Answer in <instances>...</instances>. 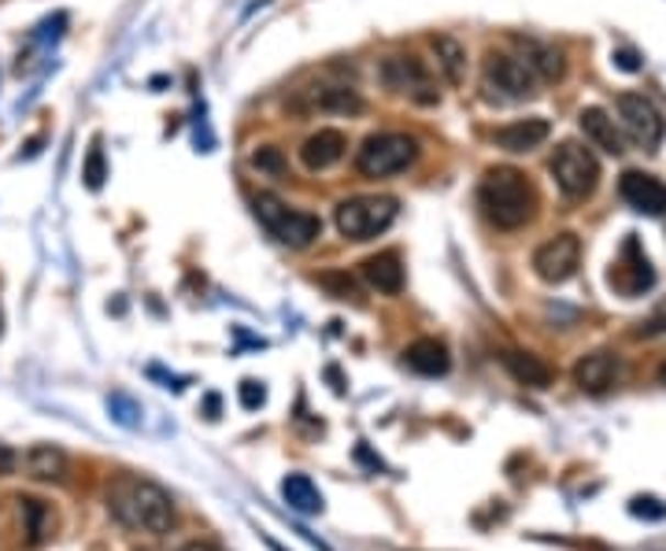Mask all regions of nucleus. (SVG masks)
<instances>
[{
  "label": "nucleus",
  "mask_w": 666,
  "mask_h": 551,
  "mask_svg": "<svg viewBox=\"0 0 666 551\" xmlns=\"http://www.w3.org/2000/svg\"><path fill=\"white\" fill-rule=\"evenodd\" d=\"M403 363L422 377H441V374H448V366H452L448 349H444V341H437V337H422V341L408 344Z\"/></svg>",
  "instance_id": "19"
},
{
  "label": "nucleus",
  "mask_w": 666,
  "mask_h": 551,
  "mask_svg": "<svg viewBox=\"0 0 666 551\" xmlns=\"http://www.w3.org/2000/svg\"><path fill=\"white\" fill-rule=\"evenodd\" d=\"M348 152V137L341 134V130H319V134H311L304 145H300V163L311 170V175H319V170H330L337 167L341 159H345Z\"/></svg>",
  "instance_id": "13"
},
{
  "label": "nucleus",
  "mask_w": 666,
  "mask_h": 551,
  "mask_svg": "<svg viewBox=\"0 0 666 551\" xmlns=\"http://www.w3.org/2000/svg\"><path fill=\"white\" fill-rule=\"evenodd\" d=\"M652 285H655V271H652L648 256H644L641 241L630 233V238L622 241V252L611 267V289H619L622 296H641V293H648Z\"/></svg>",
  "instance_id": "11"
},
{
  "label": "nucleus",
  "mask_w": 666,
  "mask_h": 551,
  "mask_svg": "<svg viewBox=\"0 0 666 551\" xmlns=\"http://www.w3.org/2000/svg\"><path fill=\"white\" fill-rule=\"evenodd\" d=\"M15 471V452L8 444H0V477H8Z\"/></svg>",
  "instance_id": "32"
},
{
  "label": "nucleus",
  "mask_w": 666,
  "mask_h": 551,
  "mask_svg": "<svg viewBox=\"0 0 666 551\" xmlns=\"http://www.w3.org/2000/svg\"><path fill=\"white\" fill-rule=\"evenodd\" d=\"M319 285L326 289L330 296H337V300H352V304H359L363 296H359V285H356V278H352L348 271H326V274H319Z\"/></svg>",
  "instance_id": "26"
},
{
  "label": "nucleus",
  "mask_w": 666,
  "mask_h": 551,
  "mask_svg": "<svg viewBox=\"0 0 666 551\" xmlns=\"http://www.w3.org/2000/svg\"><path fill=\"white\" fill-rule=\"evenodd\" d=\"M548 134H552L548 119H519V122L500 126L497 134H492V145L503 148V152H514V156H522V152L541 148L544 141H548Z\"/></svg>",
  "instance_id": "14"
},
{
  "label": "nucleus",
  "mask_w": 666,
  "mask_h": 551,
  "mask_svg": "<svg viewBox=\"0 0 666 551\" xmlns=\"http://www.w3.org/2000/svg\"><path fill=\"white\" fill-rule=\"evenodd\" d=\"M503 366H508V374L514 377L519 385H530V389H548L552 385V366L537 360L533 352H503Z\"/></svg>",
  "instance_id": "21"
},
{
  "label": "nucleus",
  "mask_w": 666,
  "mask_h": 551,
  "mask_svg": "<svg viewBox=\"0 0 666 551\" xmlns=\"http://www.w3.org/2000/svg\"><path fill=\"white\" fill-rule=\"evenodd\" d=\"M363 282L381 296H397L403 289V263L397 252H378V256L363 260Z\"/></svg>",
  "instance_id": "17"
},
{
  "label": "nucleus",
  "mask_w": 666,
  "mask_h": 551,
  "mask_svg": "<svg viewBox=\"0 0 666 551\" xmlns=\"http://www.w3.org/2000/svg\"><path fill=\"white\" fill-rule=\"evenodd\" d=\"M252 167L259 170V175H270V178H281L286 175V156H281V148L275 145H259L256 152H252Z\"/></svg>",
  "instance_id": "27"
},
{
  "label": "nucleus",
  "mask_w": 666,
  "mask_h": 551,
  "mask_svg": "<svg viewBox=\"0 0 666 551\" xmlns=\"http://www.w3.org/2000/svg\"><path fill=\"white\" fill-rule=\"evenodd\" d=\"M619 192L630 208L637 211H648V216H659L666 211V186L659 178L652 175H641V170H625L622 181H619Z\"/></svg>",
  "instance_id": "15"
},
{
  "label": "nucleus",
  "mask_w": 666,
  "mask_h": 551,
  "mask_svg": "<svg viewBox=\"0 0 666 551\" xmlns=\"http://www.w3.org/2000/svg\"><path fill=\"white\" fill-rule=\"evenodd\" d=\"M26 474L34 477V482H64L67 477V455L59 452L56 444H34L23 459Z\"/></svg>",
  "instance_id": "22"
},
{
  "label": "nucleus",
  "mask_w": 666,
  "mask_h": 551,
  "mask_svg": "<svg viewBox=\"0 0 666 551\" xmlns=\"http://www.w3.org/2000/svg\"><path fill=\"white\" fill-rule=\"evenodd\" d=\"M548 170H552L559 192H563V197H570V200L592 197L597 186H600V159L592 156L585 145H578V141H563V145L555 148Z\"/></svg>",
  "instance_id": "5"
},
{
  "label": "nucleus",
  "mask_w": 666,
  "mask_h": 551,
  "mask_svg": "<svg viewBox=\"0 0 666 551\" xmlns=\"http://www.w3.org/2000/svg\"><path fill=\"white\" fill-rule=\"evenodd\" d=\"M419 159V141L408 134H370L356 152V170L363 178H392Z\"/></svg>",
  "instance_id": "6"
},
{
  "label": "nucleus",
  "mask_w": 666,
  "mask_h": 551,
  "mask_svg": "<svg viewBox=\"0 0 666 551\" xmlns=\"http://www.w3.org/2000/svg\"><path fill=\"white\" fill-rule=\"evenodd\" d=\"M304 108L308 111H333V115H359L363 97L352 86H311L304 89Z\"/></svg>",
  "instance_id": "16"
},
{
  "label": "nucleus",
  "mask_w": 666,
  "mask_h": 551,
  "mask_svg": "<svg viewBox=\"0 0 666 551\" xmlns=\"http://www.w3.org/2000/svg\"><path fill=\"white\" fill-rule=\"evenodd\" d=\"M381 75V86L397 97H408L411 104H422V108H433L441 100V89H437V78L433 70L422 64L419 56H386L378 67Z\"/></svg>",
  "instance_id": "7"
},
{
  "label": "nucleus",
  "mask_w": 666,
  "mask_h": 551,
  "mask_svg": "<svg viewBox=\"0 0 666 551\" xmlns=\"http://www.w3.org/2000/svg\"><path fill=\"white\" fill-rule=\"evenodd\" d=\"M19 507H23V518H26V544H45L48 533H53V511H48V504L34 496H23L19 499Z\"/></svg>",
  "instance_id": "25"
},
{
  "label": "nucleus",
  "mask_w": 666,
  "mask_h": 551,
  "mask_svg": "<svg viewBox=\"0 0 666 551\" xmlns=\"http://www.w3.org/2000/svg\"><path fill=\"white\" fill-rule=\"evenodd\" d=\"M659 382H663V385H666V363H663V366H659Z\"/></svg>",
  "instance_id": "35"
},
{
  "label": "nucleus",
  "mask_w": 666,
  "mask_h": 551,
  "mask_svg": "<svg viewBox=\"0 0 666 551\" xmlns=\"http://www.w3.org/2000/svg\"><path fill=\"white\" fill-rule=\"evenodd\" d=\"M630 511L637 515V518H644V515H648V518H663V515H666V507H663L655 496H637V499H633V504H630Z\"/></svg>",
  "instance_id": "31"
},
{
  "label": "nucleus",
  "mask_w": 666,
  "mask_h": 551,
  "mask_svg": "<svg viewBox=\"0 0 666 551\" xmlns=\"http://www.w3.org/2000/svg\"><path fill=\"white\" fill-rule=\"evenodd\" d=\"M614 59H619L622 70H637L641 67L637 64V53H630V48H619V53H614Z\"/></svg>",
  "instance_id": "33"
},
{
  "label": "nucleus",
  "mask_w": 666,
  "mask_h": 551,
  "mask_svg": "<svg viewBox=\"0 0 666 551\" xmlns=\"http://www.w3.org/2000/svg\"><path fill=\"white\" fill-rule=\"evenodd\" d=\"M430 48H433V59H437V70L444 75V81H448V86H463V78H467V45L452 34H433Z\"/></svg>",
  "instance_id": "20"
},
{
  "label": "nucleus",
  "mask_w": 666,
  "mask_h": 551,
  "mask_svg": "<svg viewBox=\"0 0 666 551\" xmlns=\"http://www.w3.org/2000/svg\"><path fill=\"white\" fill-rule=\"evenodd\" d=\"M178 551H219L211 540H189V544H181Z\"/></svg>",
  "instance_id": "34"
},
{
  "label": "nucleus",
  "mask_w": 666,
  "mask_h": 551,
  "mask_svg": "<svg viewBox=\"0 0 666 551\" xmlns=\"http://www.w3.org/2000/svg\"><path fill=\"white\" fill-rule=\"evenodd\" d=\"M581 263V238L578 233H555L552 241H544L537 252H533V271H537L541 282L563 285L578 274Z\"/></svg>",
  "instance_id": "9"
},
{
  "label": "nucleus",
  "mask_w": 666,
  "mask_h": 551,
  "mask_svg": "<svg viewBox=\"0 0 666 551\" xmlns=\"http://www.w3.org/2000/svg\"><path fill=\"white\" fill-rule=\"evenodd\" d=\"M614 108H619V119H622L625 134L637 141V145H644V148H659L663 145L666 119L648 97H644V93H622L619 100H614Z\"/></svg>",
  "instance_id": "8"
},
{
  "label": "nucleus",
  "mask_w": 666,
  "mask_h": 551,
  "mask_svg": "<svg viewBox=\"0 0 666 551\" xmlns=\"http://www.w3.org/2000/svg\"><path fill=\"white\" fill-rule=\"evenodd\" d=\"M108 511L119 526L134 529V533H170L175 526V499L167 488H159L148 477L119 474L108 485Z\"/></svg>",
  "instance_id": "1"
},
{
  "label": "nucleus",
  "mask_w": 666,
  "mask_h": 551,
  "mask_svg": "<svg viewBox=\"0 0 666 551\" xmlns=\"http://www.w3.org/2000/svg\"><path fill=\"white\" fill-rule=\"evenodd\" d=\"M400 216V203L392 197H348L337 203L333 222L345 241H375Z\"/></svg>",
  "instance_id": "3"
},
{
  "label": "nucleus",
  "mask_w": 666,
  "mask_h": 551,
  "mask_svg": "<svg viewBox=\"0 0 666 551\" xmlns=\"http://www.w3.org/2000/svg\"><path fill=\"white\" fill-rule=\"evenodd\" d=\"M0 322H4V319H0Z\"/></svg>",
  "instance_id": "36"
},
{
  "label": "nucleus",
  "mask_w": 666,
  "mask_h": 551,
  "mask_svg": "<svg viewBox=\"0 0 666 551\" xmlns=\"http://www.w3.org/2000/svg\"><path fill=\"white\" fill-rule=\"evenodd\" d=\"M478 203L492 227L511 233V230H522L533 219L537 192H533V186L519 167H489L486 178H481Z\"/></svg>",
  "instance_id": "2"
},
{
  "label": "nucleus",
  "mask_w": 666,
  "mask_h": 551,
  "mask_svg": "<svg viewBox=\"0 0 666 551\" xmlns=\"http://www.w3.org/2000/svg\"><path fill=\"white\" fill-rule=\"evenodd\" d=\"M486 89H492L500 100H526L537 93V75L526 67V59L492 53L486 59Z\"/></svg>",
  "instance_id": "10"
},
{
  "label": "nucleus",
  "mask_w": 666,
  "mask_h": 551,
  "mask_svg": "<svg viewBox=\"0 0 666 551\" xmlns=\"http://www.w3.org/2000/svg\"><path fill=\"white\" fill-rule=\"evenodd\" d=\"M578 126H581L585 141H592V145L611 152V156H622L625 152V141L619 134V126H614V119L603 108H581Z\"/></svg>",
  "instance_id": "18"
},
{
  "label": "nucleus",
  "mask_w": 666,
  "mask_h": 551,
  "mask_svg": "<svg viewBox=\"0 0 666 551\" xmlns=\"http://www.w3.org/2000/svg\"><path fill=\"white\" fill-rule=\"evenodd\" d=\"M256 216L270 230V238H278L286 249H308L322 238V219L311 211H292L286 208L275 192H259L256 197Z\"/></svg>",
  "instance_id": "4"
},
{
  "label": "nucleus",
  "mask_w": 666,
  "mask_h": 551,
  "mask_svg": "<svg viewBox=\"0 0 666 551\" xmlns=\"http://www.w3.org/2000/svg\"><path fill=\"white\" fill-rule=\"evenodd\" d=\"M659 333H666V296L655 304L648 319L637 326V337H659Z\"/></svg>",
  "instance_id": "30"
},
{
  "label": "nucleus",
  "mask_w": 666,
  "mask_h": 551,
  "mask_svg": "<svg viewBox=\"0 0 666 551\" xmlns=\"http://www.w3.org/2000/svg\"><path fill=\"white\" fill-rule=\"evenodd\" d=\"M237 400H241V407H245V411H256V407H264L267 404L264 382H256V377H245V382H241V389H237Z\"/></svg>",
  "instance_id": "29"
},
{
  "label": "nucleus",
  "mask_w": 666,
  "mask_h": 551,
  "mask_svg": "<svg viewBox=\"0 0 666 551\" xmlns=\"http://www.w3.org/2000/svg\"><path fill=\"white\" fill-rule=\"evenodd\" d=\"M522 48H526V67L537 75V81H559L567 64H563V53L552 45H541V41H522Z\"/></svg>",
  "instance_id": "23"
},
{
  "label": "nucleus",
  "mask_w": 666,
  "mask_h": 551,
  "mask_svg": "<svg viewBox=\"0 0 666 551\" xmlns=\"http://www.w3.org/2000/svg\"><path fill=\"white\" fill-rule=\"evenodd\" d=\"M82 178L89 189H100L108 178V163H104V148H100V137H93V145H89V156H86V167H82Z\"/></svg>",
  "instance_id": "28"
},
{
  "label": "nucleus",
  "mask_w": 666,
  "mask_h": 551,
  "mask_svg": "<svg viewBox=\"0 0 666 551\" xmlns=\"http://www.w3.org/2000/svg\"><path fill=\"white\" fill-rule=\"evenodd\" d=\"M622 374V363L614 352H592V355H581L578 363H574V385H578L581 393H608L614 382H619Z\"/></svg>",
  "instance_id": "12"
},
{
  "label": "nucleus",
  "mask_w": 666,
  "mask_h": 551,
  "mask_svg": "<svg viewBox=\"0 0 666 551\" xmlns=\"http://www.w3.org/2000/svg\"><path fill=\"white\" fill-rule=\"evenodd\" d=\"M281 496H286V504L300 515H319L322 511V493L308 474H289L286 482H281Z\"/></svg>",
  "instance_id": "24"
}]
</instances>
